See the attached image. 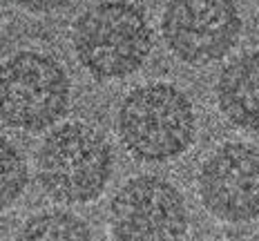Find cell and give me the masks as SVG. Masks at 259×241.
Instances as JSON below:
<instances>
[{
    "mask_svg": "<svg viewBox=\"0 0 259 241\" xmlns=\"http://www.w3.org/2000/svg\"><path fill=\"white\" fill-rule=\"evenodd\" d=\"M72 85L50 54L25 50L0 63V121L23 132L56 125L69 107Z\"/></svg>",
    "mask_w": 259,
    "mask_h": 241,
    "instance_id": "obj_4",
    "label": "cell"
},
{
    "mask_svg": "<svg viewBox=\"0 0 259 241\" xmlns=\"http://www.w3.org/2000/svg\"><path fill=\"white\" fill-rule=\"evenodd\" d=\"M255 3H257V7H259V0H255Z\"/></svg>",
    "mask_w": 259,
    "mask_h": 241,
    "instance_id": "obj_12",
    "label": "cell"
},
{
    "mask_svg": "<svg viewBox=\"0 0 259 241\" xmlns=\"http://www.w3.org/2000/svg\"><path fill=\"white\" fill-rule=\"evenodd\" d=\"M29 170L27 161L12 141L0 136V212L9 210L25 195Z\"/></svg>",
    "mask_w": 259,
    "mask_h": 241,
    "instance_id": "obj_10",
    "label": "cell"
},
{
    "mask_svg": "<svg viewBox=\"0 0 259 241\" xmlns=\"http://www.w3.org/2000/svg\"><path fill=\"white\" fill-rule=\"evenodd\" d=\"M114 152L105 134L83 121L63 123L42 138L36 179L50 199L80 206L99 199L110 183Z\"/></svg>",
    "mask_w": 259,
    "mask_h": 241,
    "instance_id": "obj_2",
    "label": "cell"
},
{
    "mask_svg": "<svg viewBox=\"0 0 259 241\" xmlns=\"http://www.w3.org/2000/svg\"><path fill=\"white\" fill-rule=\"evenodd\" d=\"M197 190L214 219L248 223L259 217V148L233 141L219 146L201 163Z\"/></svg>",
    "mask_w": 259,
    "mask_h": 241,
    "instance_id": "obj_7",
    "label": "cell"
},
{
    "mask_svg": "<svg viewBox=\"0 0 259 241\" xmlns=\"http://www.w3.org/2000/svg\"><path fill=\"white\" fill-rule=\"evenodd\" d=\"M80 67L99 80L139 72L152 52V27L141 7L127 0H103L85 9L72 27Z\"/></svg>",
    "mask_w": 259,
    "mask_h": 241,
    "instance_id": "obj_3",
    "label": "cell"
},
{
    "mask_svg": "<svg viewBox=\"0 0 259 241\" xmlns=\"http://www.w3.org/2000/svg\"><path fill=\"white\" fill-rule=\"evenodd\" d=\"M123 148L145 163L181 157L194 141L197 116L188 94L172 83L154 80L123 96L116 112Z\"/></svg>",
    "mask_w": 259,
    "mask_h": 241,
    "instance_id": "obj_1",
    "label": "cell"
},
{
    "mask_svg": "<svg viewBox=\"0 0 259 241\" xmlns=\"http://www.w3.org/2000/svg\"><path fill=\"white\" fill-rule=\"evenodd\" d=\"M257 241H259V239H257Z\"/></svg>",
    "mask_w": 259,
    "mask_h": 241,
    "instance_id": "obj_13",
    "label": "cell"
},
{
    "mask_svg": "<svg viewBox=\"0 0 259 241\" xmlns=\"http://www.w3.org/2000/svg\"><path fill=\"white\" fill-rule=\"evenodd\" d=\"M114 241H181L188 232V203L175 183L154 174L125 181L110 201Z\"/></svg>",
    "mask_w": 259,
    "mask_h": 241,
    "instance_id": "obj_5",
    "label": "cell"
},
{
    "mask_svg": "<svg viewBox=\"0 0 259 241\" xmlns=\"http://www.w3.org/2000/svg\"><path fill=\"white\" fill-rule=\"evenodd\" d=\"M241 14L235 0H168L161 34L168 50L188 65H210L239 42Z\"/></svg>",
    "mask_w": 259,
    "mask_h": 241,
    "instance_id": "obj_6",
    "label": "cell"
},
{
    "mask_svg": "<svg viewBox=\"0 0 259 241\" xmlns=\"http://www.w3.org/2000/svg\"><path fill=\"white\" fill-rule=\"evenodd\" d=\"M16 241H94L90 226L74 212L42 210L20 226Z\"/></svg>",
    "mask_w": 259,
    "mask_h": 241,
    "instance_id": "obj_9",
    "label": "cell"
},
{
    "mask_svg": "<svg viewBox=\"0 0 259 241\" xmlns=\"http://www.w3.org/2000/svg\"><path fill=\"white\" fill-rule=\"evenodd\" d=\"M14 3L31 14H52L58 12V9L69 7L74 0H14Z\"/></svg>",
    "mask_w": 259,
    "mask_h": 241,
    "instance_id": "obj_11",
    "label": "cell"
},
{
    "mask_svg": "<svg viewBox=\"0 0 259 241\" xmlns=\"http://www.w3.org/2000/svg\"><path fill=\"white\" fill-rule=\"evenodd\" d=\"M214 96L230 125L259 132V52L241 54L221 69Z\"/></svg>",
    "mask_w": 259,
    "mask_h": 241,
    "instance_id": "obj_8",
    "label": "cell"
}]
</instances>
